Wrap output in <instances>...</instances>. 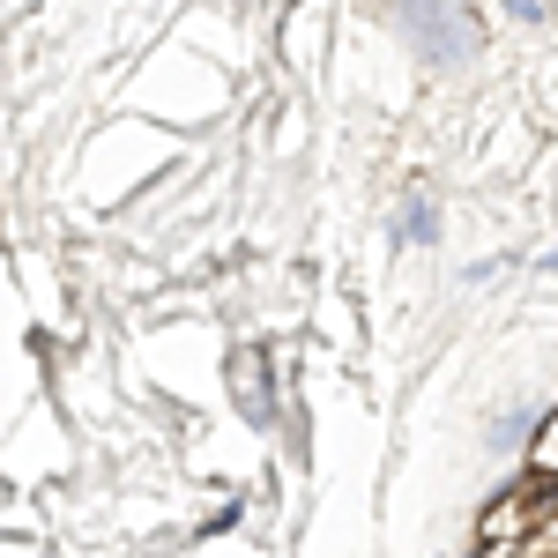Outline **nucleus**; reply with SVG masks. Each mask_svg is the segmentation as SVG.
<instances>
[]
</instances>
